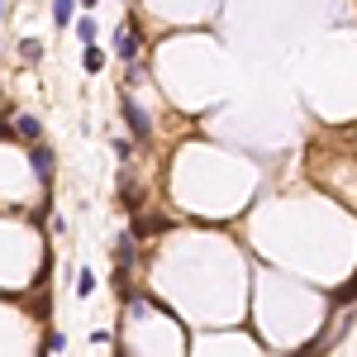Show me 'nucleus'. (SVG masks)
<instances>
[{
    "label": "nucleus",
    "mask_w": 357,
    "mask_h": 357,
    "mask_svg": "<svg viewBox=\"0 0 357 357\" xmlns=\"http://www.w3.org/2000/svg\"><path fill=\"white\" fill-rule=\"evenodd\" d=\"M15 134L24 138V143H38V138H43V124H38L33 114H20V119H15Z\"/></svg>",
    "instance_id": "20e7f679"
},
{
    "label": "nucleus",
    "mask_w": 357,
    "mask_h": 357,
    "mask_svg": "<svg viewBox=\"0 0 357 357\" xmlns=\"http://www.w3.org/2000/svg\"><path fill=\"white\" fill-rule=\"evenodd\" d=\"M29 162H33V176L48 186L53 181V148H43V143H33V153H29Z\"/></svg>",
    "instance_id": "7ed1b4c3"
},
{
    "label": "nucleus",
    "mask_w": 357,
    "mask_h": 357,
    "mask_svg": "<svg viewBox=\"0 0 357 357\" xmlns=\"http://www.w3.org/2000/svg\"><path fill=\"white\" fill-rule=\"evenodd\" d=\"M0 15H5V0H0Z\"/></svg>",
    "instance_id": "f8f14e48"
},
{
    "label": "nucleus",
    "mask_w": 357,
    "mask_h": 357,
    "mask_svg": "<svg viewBox=\"0 0 357 357\" xmlns=\"http://www.w3.org/2000/svg\"><path fill=\"white\" fill-rule=\"evenodd\" d=\"M20 57H24V62H38V57H43V43H38V38H24V43H20Z\"/></svg>",
    "instance_id": "0eeeda50"
},
{
    "label": "nucleus",
    "mask_w": 357,
    "mask_h": 357,
    "mask_svg": "<svg viewBox=\"0 0 357 357\" xmlns=\"http://www.w3.org/2000/svg\"><path fill=\"white\" fill-rule=\"evenodd\" d=\"M53 20H57V29H67L77 20V0H53Z\"/></svg>",
    "instance_id": "39448f33"
},
{
    "label": "nucleus",
    "mask_w": 357,
    "mask_h": 357,
    "mask_svg": "<svg viewBox=\"0 0 357 357\" xmlns=\"http://www.w3.org/2000/svg\"><path fill=\"white\" fill-rule=\"evenodd\" d=\"M114 57H119V62H134L138 57V24L134 20H129V29L119 24V33H114Z\"/></svg>",
    "instance_id": "f03ea898"
},
{
    "label": "nucleus",
    "mask_w": 357,
    "mask_h": 357,
    "mask_svg": "<svg viewBox=\"0 0 357 357\" xmlns=\"http://www.w3.org/2000/svg\"><path fill=\"white\" fill-rule=\"evenodd\" d=\"M91 291H96V276H91V272H82V276H77V296H82V301H86Z\"/></svg>",
    "instance_id": "1a4fd4ad"
},
{
    "label": "nucleus",
    "mask_w": 357,
    "mask_h": 357,
    "mask_svg": "<svg viewBox=\"0 0 357 357\" xmlns=\"http://www.w3.org/2000/svg\"><path fill=\"white\" fill-rule=\"evenodd\" d=\"M114 153H119V158L129 162V158H134V143H129V138H114Z\"/></svg>",
    "instance_id": "9d476101"
},
{
    "label": "nucleus",
    "mask_w": 357,
    "mask_h": 357,
    "mask_svg": "<svg viewBox=\"0 0 357 357\" xmlns=\"http://www.w3.org/2000/svg\"><path fill=\"white\" fill-rule=\"evenodd\" d=\"M82 62H86V72H100V67H105V53H100V48H96V43H86Z\"/></svg>",
    "instance_id": "423d86ee"
},
{
    "label": "nucleus",
    "mask_w": 357,
    "mask_h": 357,
    "mask_svg": "<svg viewBox=\"0 0 357 357\" xmlns=\"http://www.w3.org/2000/svg\"><path fill=\"white\" fill-rule=\"evenodd\" d=\"M119 110H124V119H129V129H134L138 143H143V138H153V119H148V110L138 105V100L129 96V91H124V86H119Z\"/></svg>",
    "instance_id": "f257e3e1"
},
{
    "label": "nucleus",
    "mask_w": 357,
    "mask_h": 357,
    "mask_svg": "<svg viewBox=\"0 0 357 357\" xmlns=\"http://www.w3.org/2000/svg\"><path fill=\"white\" fill-rule=\"evenodd\" d=\"M77 33H82V43H96V33H100V29H96V20L86 15V20H77Z\"/></svg>",
    "instance_id": "6e6552de"
},
{
    "label": "nucleus",
    "mask_w": 357,
    "mask_h": 357,
    "mask_svg": "<svg viewBox=\"0 0 357 357\" xmlns=\"http://www.w3.org/2000/svg\"><path fill=\"white\" fill-rule=\"evenodd\" d=\"M82 5H86V10H91V5H96V0H82Z\"/></svg>",
    "instance_id": "9b49d317"
}]
</instances>
